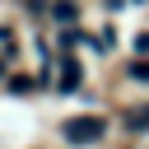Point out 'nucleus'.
Returning <instances> with one entry per match:
<instances>
[{
	"instance_id": "nucleus-1",
	"label": "nucleus",
	"mask_w": 149,
	"mask_h": 149,
	"mask_svg": "<svg viewBox=\"0 0 149 149\" xmlns=\"http://www.w3.org/2000/svg\"><path fill=\"white\" fill-rule=\"evenodd\" d=\"M61 135H65L70 144H98V140L107 135V121H102V116H70V121L61 126Z\"/></svg>"
},
{
	"instance_id": "nucleus-2",
	"label": "nucleus",
	"mask_w": 149,
	"mask_h": 149,
	"mask_svg": "<svg viewBox=\"0 0 149 149\" xmlns=\"http://www.w3.org/2000/svg\"><path fill=\"white\" fill-rule=\"evenodd\" d=\"M126 126H130V130H149V102H135V107L126 112Z\"/></svg>"
},
{
	"instance_id": "nucleus-3",
	"label": "nucleus",
	"mask_w": 149,
	"mask_h": 149,
	"mask_svg": "<svg viewBox=\"0 0 149 149\" xmlns=\"http://www.w3.org/2000/svg\"><path fill=\"white\" fill-rule=\"evenodd\" d=\"M130 74H135V79H149V65H144V61H135V65H130Z\"/></svg>"
}]
</instances>
